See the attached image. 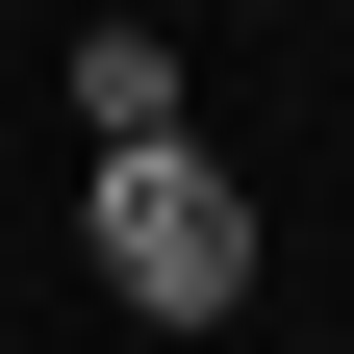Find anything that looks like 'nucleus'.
I'll return each mask as SVG.
<instances>
[{
    "instance_id": "2",
    "label": "nucleus",
    "mask_w": 354,
    "mask_h": 354,
    "mask_svg": "<svg viewBox=\"0 0 354 354\" xmlns=\"http://www.w3.org/2000/svg\"><path fill=\"white\" fill-rule=\"evenodd\" d=\"M152 127H177V51L152 26H76V152H152Z\"/></svg>"
},
{
    "instance_id": "1",
    "label": "nucleus",
    "mask_w": 354,
    "mask_h": 354,
    "mask_svg": "<svg viewBox=\"0 0 354 354\" xmlns=\"http://www.w3.org/2000/svg\"><path fill=\"white\" fill-rule=\"evenodd\" d=\"M76 253H102L152 329H228V304H253V177L203 152V127H152V152H76Z\"/></svg>"
}]
</instances>
